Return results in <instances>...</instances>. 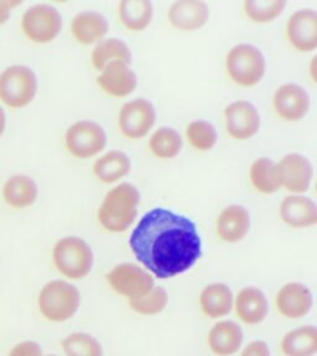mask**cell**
Listing matches in <instances>:
<instances>
[{
    "mask_svg": "<svg viewBox=\"0 0 317 356\" xmlns=\"http://www.w3.org/2000/svg\"><path fill=\"white\" fill-rule=\"evenodd\" d=\"M52 259L56 268L70 280H81L92 271L95 254L91 245L78 236H65L54 246Z\"/></svg>",
    "mask_w": 317,
    "mask_h": 356,
    "instance_id": "4",
    "label": "cell"
},
{
    "mask_svg": "<svg viewBox=\"0 0 317 356\" xmlns=\"http://www.w3.org/2000/svg\"><path fill=\"white\" fill-rule=\"evenodd\" d=\"M149 149L157 159H173L183 150V138L170 127H162L151 134Z\"/></svg>",
    "mask_w": 317,
    "mask_h": 356,
    "instance_id": "30",
    "label": "cell"
},
{
    "mask_svg": "<svg viewBox=\"0 0 317 356\" xmlns=\"http://www.w3.org/2000/svg\"><path fill=\"white\" fill-rule=\"evenodd\" d=\"M167 306H169V293L167 289L156 284L148 293L141 296L138 300H129L130 309L144 317L157 316L165 311Z\"/></svg>",
    "mask_w": 317,
    "mask_h": 356,
    "instance_id": "33",
    "label": "cell"
},
{
    "mask_svg": "<svg viewBox=\"0 0 317 356\" xmlns=\"http://www.w3.org/2000/svg\"><path fill=\"white\" fill-rule=\"evenodd\" d=\"M22 26L29 39L40 44L50 42L61 31V13L50 4H35L24 13Z\"/></svg>",
    "mask_w": 317,
    "mask_h": 356,
    "instance_id": "9",
    "label": "cell"
},
{
    "mask_svg": "<svg viewBox=\"0 0 317 356\" xmlns=\"http://www.w3.org/2000/svg\"><path fill=\"white\" fill-rule=\"evenodd\" d=\"M251 230V213L240 204L226 207L216 220L218 238L229 243L237 244L245 239Z\"/></svg>",
    "mask_w": 317,
    "mask_h": 356,
    "instance_id": "19",
    "label": "cell"
},
{
    "mask_svg": "<svg viewBox=\"0 0 317 356\" xmlns=\"http://www.w3.org/2000/svg\"><path fill=\"white\" fill-rule=\"evenodd\" d=\"M111 289L128 300H138L155 286V278L144 267L132 262L118 264L107 275Z\"/></svg>",
    "mask_w": 317,
    "mask_h": 356,
    "instance_id": "7",
    "label": "cell"
},
{
    "mask_svg": "<svg viewBox=\"0 0 317 356\" xmlns=\"http://www.w3.org/2000/svg\"><path fill=\"white\" fill-rule=\"evenodd\" d=\"M36 92L38 77L30 67L14 65L0 74V98L11 108L28 106Z\"/></svg>",
    "mask_w": 317,
    "mask_h": 356,
    "instance_id": "6",
    "label": "cell"
},
{
    "mask_svg": "<svg viewBox=\"0 0 317 356\" xmlns=\"http://www.w3.org/2000/svg\"><path fill=\"white\" fill-rule=\"evenodd\" d=\"M200 308L210 319H224L233 311L234 293L229 284L213 282L201 291Z\"/></svg>",
    "mask_w": 317,
    "mask_h": 356,
    "instance_id": "22",
    "label": "cell"
},
{
    "mask_svg": "<svg viewBox=\"0 0 317 356\" xmlns=\"http://www.w3.org/2000/svg\"><path fill=\"white\" fill-rule=\"evenodd\" d=\"M62 350L66 356H105L100 340L92 334L75 332L62 340Z\"/></svg>",
    "mask_w": 317,
    "mask_h": 356,
    "instance_id": "31",
    "label": "cell"
},
{
    "mask_svg": "<svg viewBox=\"0 0 317 356\" xmlns=\"http://www.w3.org/2000/svg\"><path fill=\"white\" fill-rule=\"evenodd\" d=\"M129 246L145 270L159 280L187 273L202 256L195 222L165 208H154L140 218Z\"/></svg>",
    "mask_w": 317,
    "mask_h": 356,
    "instance_id": "1",
    "label": "cell"
},
{
    "mask_svg": "<svg viewBox=\"0 0 317 356\" xmlns=\"http://www.w3.org/2000/svg\"><path fill=\"white\" fill-rule=\"evenodd\" d=\"M140 192L134 184L123 182L107 193L98 211L100 225L109 233L127 232L138 217Z\"/></svg>",
    "mask_w": 317,
    "mask_h": 356,
    "instance_id": "2",
    "label": "cell"
},
{
    "mask_svg": "<svg viewBox=\"0 0 317 356\" xmlns=\"http://www.w3.org/2000/svg\"><path fill=\"white\" fill-rule=\"evenodd\" d=\"M233 311L240 322L254 327L259 325L269 314V300L263 289L256 286H247L234 296Z\"/></svg>",
    "mask_w": 317,
    "mask_h": 356,
    "instance_id": "15",
    "label": "cell"
},
{
    "mask_svg": "<svg viewBox=\"0 0 317 356\" xmlns=\"http://www.w3.org/2000/svg\"><path fill=\"white\" fill-rule=\"evenodd\" d=\"M108 30L109 22L100 11H79L71 22V31L75 39L84 44H97L105 39Z\"/></svg>",
    "mask_w": 317,
    "mask_h": 356,
    "instance_id": "23",
    "label": "cell"
},
{
    "mask_svg": "<svg viewBox=\"0 0 317 356\" xmlns=\"http://www.w3.org/2000/svg\"><path fill=\"white\" fill-rule=\"evenodd\" d=\"M245 343V332L234 321L219 319L212 325L207 344L216 356H233L240 353Z\"/></svg>",
    "mask_w": 317,
    "mask_h": 356,
    "instance_id": "17",
    "label": "cell"
},
{
    "mask_svg": "<svg viewBox=\"0 0 317 356\" xmlns=\"http://www.w3.org/2000/svg\"><path fill=\"white\" fill-rule=\"evenodd\" d=\"M8 356H45L42 348L39 343L26 340L15 345Z\"/></svg>",
    "mask_w": 317,
    "mask_h": 356,
    "instance_id": "35",
    "label": "cell"
},
{
    "mask_svg": "<svg viewBox=\"0 0 317 356\" xmlns=\"http://www.w3.org/2000/svg\"><path fill=\"white\" fill-rule=\"evenodd\" d=\"M38 306L47 321L67 322L77 314L81 306V293L75 284L63 280H54L40 291Z\"/></svg>",
    "mask_w": 317,
    "mask_h": 356,
    "instance_id": "3",
    "label": "cell"
},
{
    "mask_svg": "<svg viewBox=\"0 0 317 356\" xmlns=\"http://www.w3.org/2000/svg\"><path fill=\"white\" fill-rule=\"evenodd\" d=\"M156 122V109L150 100L135 98L123 104L118 124L123 135L128 139L146 136Z\"/></svg>",
    "mask_w": 317,
    "mask_h": 356,
    "instance_id": "10",
    "label": "cell"
},
{
    "mask_svg": "<svg viewBox=\"0 0 317 356\" xmlns=\"http://www.w3.org/2000/svg\"><path fill=\"white\" fill-rule=\"evenodd\" d=\"M240 356H272V350L267 341L256 339L243 345L240 350Z\"/></svg>",
    "mask_w": 317,
    "mask_h": 356,
    "instance_id": "36",
    "label": "cell"
},
{
    "mask_svg": "<svg viewBox=\"0 0 317 356\" xmlns=\"http://www.w3.org/2000/svg\"><path fill=\"white\" fill-rule=\"evenodd\" d=\"M22 1H13V0H0V25L10 17L11 8L17 6L20 4Z\"/></svg>",
    "mask_w": 317,
    "mask_h": 356,
    "instance_id": "37",
    "label": "cell"
},
{
    "mask_svg": "<svg viewBox=\"0 0 317 356\" xmlns=\"http://www.w3.org/2000/svg\"><path fill=\"white\" fill-rule=\"evenodd\" d=\"M39 188L26 175H14L4 184V198L13 207H28L38 198Z\"/></svg>",
    "mask_w": 317,
    "mask_h": 356,
    "instance_id": "28",
    "label": "cell"
},
{
    "mask_svg": "<svg viewBox=\"0 0 317 356\" xmlns=\"http://www.w3.org/2000/svg\"><path fill=\"white\" fill-rule=\"evenodd\" d=\"M45 356H59V355H56V354H50V355H45Z\"/></svg>",
    "mask_w": 317,
    "mask_h": 356,
    "instance_id": "40",
    "label": "cell"
},
{
    "mask_svg": "<svg viewBox=\"0 0 317 356\" xmlns=\"http://www.w3.org/2000/svg\"><path fill=\"white\" fill-rule=\"evenodd\" d=\"M249 179L253 187L264 195H273L281 188L277 162L269 157H259L252 163Z\"/></svg>",
    "mask_w": 317,
    "mask_h": 356,
    "instance_id": "29",
    "label": "cell"
},
{
    "mask_svg": "<svg viewBox=\"0 0 317 356\" xmlns=\"http://www.w3.org/2000/svg\"><path fill=\"white\" fill-rule=\"evenodd\" d=\"M97 83L107 95L124 98L132 95L138 87V76L129 65L111 62L105 67L97 78Z\"/></svg>",
    "mask_w": 317,
    "mask_h": 356,
    "instance_id": "20",
    "label": "cell"
},
{
    "mask_svg": "<svg viewBox=\"0 0 317 356\" xmlns=\"http://www.w3.org/2000/svg\"><path fill=\"white\" fill-rule=\"evenodd\" d=\"M107 133L98 122L78 120L67 129L65 143L67 149L78 159L98 155L107 146Z\"/></svg>",
    "mask_w": 317,
    "mask_h": 356,
    "instance_id": "8",
    "label": "cell"
},
{
    "mask_svg": "<svg viewBox=\"0 0 317 356\" xmlns=\"http://www.w3.org/2000/svg\"><path fill=\"white\" fill-rule=\"evenodd\" d=\"M91 60L95 70L100 72L111 62H122L130 66L133 55L130 47L122 39L105 38L95 44Z\"/></svg>",
    "mask_w": 317,
    "mask_h": 356,
    "instance_id": "26",
    "label": "cell"
},
{
    "mask_svg": "<svg viewBox=\"0 0 317 356\" xmlns=\"http://www.w3.org/2000/svg\"><path fill=\"white\" fill-rule=\"evenodd\" d=\"M286 35L291 46L300 52H312L317 47V13L300 9L290 15Z\"/></svg>",
    "mask_w": 317,
    "mask_h": 356,
    "instance_id": "16",
    "label": "cell"
},
{
    "mask_svg": "<svg viewBox=\"0 0 317 356\" xmlns=\"http://www.w3.org/2000/svg\"><path fill=\"white\" fill-rule=\"evenodd\" d=\"M310 104V95L300 84H281L274 92V109L285 122H300L301 119L307 117Z\"/></svg>",
    "mask_w": 317,
    "mask_h": 356,
    "instance_id": "14",
    "label": "cell"
},
{
    "mask_svg": "<svg viewBox=\"0 0 317 356\" xmlns=\"http://www.w3.org/2000/svg\"><path fill=\"white\" fill-rule=\"evenodd\" d=\"M121 22L130 31H143L154 17V6L150 0H122L118 6Z\"/></svg>",
    "mask_w": 317,
    "mask_h": 356,
    "instance_id": "27",
    "label": "cell"
},
{
    "mask_svg": "<svg viewBox=\"0 0 317 356\" xmlns=\"http://www.w3.org/2000/svg\"><path fill=\"white\" fill-rule=\"evenodd\" d=\"M281 188L293 195H304L309 191L314 178V167L307 156L288 154L277 163Z\"/></svg>",
    "mask_w": 317,
    "mask_h": 356,
    "instance_id": "11",
    "label": "cell"
},
{
    "mask_svg": "<svg viewBox=\"0 0 317 356\" xmlns=\"http://www.w3.org/2000/svg\"><path fill=\"white\" fill-rule=\"evenodd\" d=\"M226 70L234 83L249 88L262 81L267 71V60L254 44H238L227 54Z\"/></svg>",
    "mask_w": 317,
    "mask_h": 356,
    "instance_id": "5",
    "label": "cell"
},
{
    "mask_svg": "<svg viewBox=\"0 0 317 356\" xmlns=\"http://www.w3.org/2000/svg\"><path fill=\"white\" fill-rule=\"evenodd\" d=\"M285 0H245L243 8L247 17L256 24L272 22L284 13Z\"/></svg>",
    "mask_w": 317,
    "mask_h": 356,
    "instance_id": "34",
    "label": "cell"
},
{
    "mask_svg": "<svg viewBox=\"0 0 317 356\" xmlns=\"http://www.w3.org/2000/svg\"><path fill=\"white\" fill-rule=\"evenodd\" d=\"M186 139L197 151L206 152L216 146L218 141L217 129L207 120H192L185 130Z\"/></svg>",
    "mask_w": 317,
    "mask_h": 356,
    "instance_id": "32",
    "label": "cell"
},
{
    "mask_svg": "<svg viewBox=\"0 0 317 356\" xmlns=\"http://www.w3.org/2000/svg\"><path fill=\"white\" fill-rule=\"evenodd\" d=\"M132 170L129 156L119 150H111L97 159L93 165V172L103 184H116L128 176Z\"/></svg>",
    "mask_w": 317,
    "mask_h": 356,
    "instance_id": "25",
    "label": "cell"
},
{
    "mask_svg": "<svg viewBox=\"0 0 317 356\" xmlns=\"http://www.w3.org/2000/svg\"><path fill=\"white\" fill-rule=\"evenodd\" d=\"M6 111H4V109H3V108H1V106H0V135L3 134V131H4V129H6Z\"/></svg>",
    "mask_w": 317,
    "mask_h": 356,
    "instance_id": "38",
    "label": "cell"
},
{
    "mask_svg": "<svg viewBox=\"0 0 317 356\" xmlns=\"http://www.w3.org/2000/svg\"><path fill=\"white\" fill-rule=\"evenodd\" d=\"M315 60H316V57H314V58H312L311 74L312 78H314V81H315V74H314V72H315Z\"/></svg>",
    "mask_w": 317,
    "mask_h": 356,
    "instance_id": "39",
    "label": "cell"
},
{
    "mask_svg": "<svg viewBox=\"0 0 317 356\" xmlns=\"http://www.w3.org/2000/svg\"><path fill=\"white\" fill-rule=\"evenodd\" d=\"M279 214L291 228H311L317 224L316 202L304 195H288L280 203Z\"/></svg>",
    "mask_w": 317,
    "mask_h": 356,
    "instance_id": "21",
    "label": "cell"
},
{
    "mask_svg": "<svg viewBox=\"0 0 317 356\" xmlns=\"http://www.w3.org/2000/svg\"><path fill=\"white\" fill-rule=\"evenodd\" d=\"M210 13V6L203 0H176L170 6L167 17L178 30L196 31L206 25Z\"/></svg>",
    "mask_w": 317,
    "mask_h": 356,
    "instance_id": "18",
    "label": "cell"
},
{
    "mask_svg": "<svg viewBox=\"0 0 317 356\" xmlns=\"http://www.w3.org/2000/svg\"><path fill=\"white\" fill-rule=\"evenodd\" d=\"M275 308L281 317L289 321L307 317L314 308L312 291L301 282L283 284L275 296Z\"/></svg>",
    "mask_w": 317,
    "mask_h": 356,
    "instance_id": "12",
    "label": "cell"
},
{
    "mask_svg": "<svg viewBox=\"0 0 317 356\" xmlns=\"http://www.w3.org/2000/svg\"><path fill=\"white\" fill-rule=\"evenodd\" d=\"M224 124L233 139H251L261 129V114L251 102L235 100L224 109Z\"/></svg>",
    "mask_w": 317,
    "mask_h": 356,
    "instance_id": "13",
    "label": "cell"
},
{
    "mask_svg": "<svg viewBox=\"0 0 317 356\" xmlns=\"http://www.w3.org/2000/svg\"><path fill=\"white\" fill-rule=\"evenodd\" d=\"M280 349L284 356H315L317 354V328L305 324L284 334Z\"/></svg>",
    "mask_w": 317,
    "mask_h": 356,
    "instance_id": "24",
    "label": "cell"
}]
</instances>
